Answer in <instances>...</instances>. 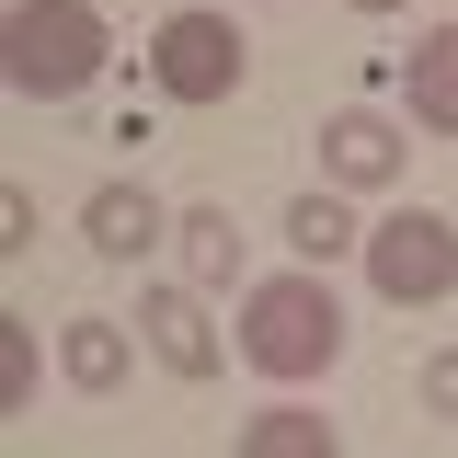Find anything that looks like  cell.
<instances>
[{
    "label": "cell",
    "instance_id": "cell-12",
    "mask_svg": "<svg viewBox=\"0 0 458 458\" xmlns=\"http://www.w3.org/2000/svg\"><path fill=\"white\" fill-rule=\"evenodd\" d=\"M286 241H298L310 264H333V252H367V229L344 218V195H333V183H310V195L286 207Z\"/></svg>",
    "mask_w": 458,
    "mask_h": 458
},
{
    "label": "cell",
    "instance_id": "cell-6",
    "mask_svg": "<svg viewBox=\"0 0 458 458\" xmlns=\"http://www.w3.org/2000/svg\"><path fill=\"white\" fill-rule=\"evenodd\" d=\"M138 344L161 355L172 378H195V390L229 367V333L207 321V286H138Z\"/></svg>",
    "mask_w": 458,
    "mask_h": 458
},
{
    "label": "cell",
    "instance_id": "cell-9",
    "mask_svg": "<svg viewBox=\"0 0 458 458\" xmlns=\"http://www.w3.org/2000/svg\"><path fill=\"white\" fill-rule=\"evenodd\" d=\"M401 104H412L424 138H458V23H436V35L401 47Z\"/></svg>",
    "mask_w": 458,
    "mask_h": 458
},
{
    "label": "cell",
    "instance_id": "cell-13",
    "mask_svg": "<svg viewBox=\"0 0 458 458\" xmlns=\"http://www.w3.org/2000/svg\"><path fill=\"white\" fill-rule=\"evenodd\" d=\"M35 378H47L35 321H12V310H0V412H35Z\"/></svg>",
    "mask_w": 458,
    "mask_h": 458
},
{
    "label": "cell",
    "instance_id": "cell-11",
    "mask_svg": "<svg viewBox=\"0 0 458 458\" xmlns=\"http://www.w3.org/2000/svg\"><path fill=\"white\" fill-rule=\"evenodd\" d=\"M172 252H183V286H241V218H229L218 195L207 207H172Z\"/></svg>",
    "mask_w": 458,
    "mask_h": 458
},
{
    "label": "cell",
    "instance_id": "cell-7",
    "mask_svg": "<svg viewBox=\"0 0 458 458\" xmlns=\"http://www.w3.org/2000/svg\"><path fill=\"white\" fill-rule=\"evenodd\" d=\"M81 241H92V264H149V252L172 241V207L149 195V183H126V172H114V183L81 195Z\"/></svg>",
    "mask_w": 458,
    "mask_h": 458
},
{
    "label": "cell",
    "instance_id": "cell-16",
    "mask_svg": "<svg viewBox=\"0 0 458 458\" xmlns=\"http://www.w3.org/2000/svg\"><path fill=\"white\" fill-rule=\"evenodd\" d=\"M344 12H412V0H344Z\"/></svg>",
    "mask_w": 458,
    "mask_h": 458
},
{
    "label": "cell",
    "instance_id": "cell-8",
    "mask_svg": "<svg viewBox=\"0 0 458 458\" xmlns=\"http://www.w3.org/2000/svg\"><path fill=\"white\" fill-rule=\"evenodd\" d=\"M57 378H69L81 401H126V378H138V333L104 321V310H81V321L57 333Z\"/></svg>",
    "mask_w": 458,
    "mask_h": 458
},
{
    "label": "cell",
    "instance_id": "cell-10",
    "mask_svg": "<svg viewBox=\"0 0 458 458\" xmlns=\"http://www.w3.org/2000/svg\"><path fill=\"white\" fill-rule=\"evenodd\" d=\"M229 458H344V436H333V412H310L298 390H276L264 412H241V447Z\"/></svg>",
    "mask_w": 458,
    "mask_h": 458
},
{
    "label": "cell",
    "instance_id": "cell-15",
    "mask_svg": "<svg viewBox=\"0 0 458 458\" xmlns=\"http://www.w3.org/2000/svg\"><path fill=\"white\" fill-rule=\"evenodd\" d=\"M0 252H35V195L0 183Z\"/></svg>",
    "mask_w": 458,
    "mask_h": 458
},
{
    "label": "cell",
    "instance_id": "cell-1",
    "mask_svg": "<svg viewBox=\"0 0 458 458\" xmlns=\"http://www.w3.org/2000/svg\"><path fill=\"white\" fill-rule=\"evenodd\" d=\"M241 367L276 378V390H310V378L344 367V298L321 286V264L241 286Z\"/></svg>",
    "mask_w": 458,
    "mask_h": 458
},
{
    "label": "cell",
    "instance_id": "cell-4",
    "mask_svg": "<svg viewBox=\"0 0 458 458\" xmlns=\"http://www.w3.org/2000/svg\"><path fill=\"white\" fill-rule=\"evenodd\" d=\"M367 286L390 298V310H436L458 286V218H436V207H390V218L367 229Z\"/></svg>",
    "mask_w": 458,
    "mask_h": 458
},
{
    "label": "cell",
    "instance_id": "cell-3",
    "mask_svg": "<svg viewBox=\"0 0 458 458\" xmlns=\"http://www.w3.org/2000/svg\"><path fill=\"white\" fill-rule=\"evenodd\" d=\"M149 81H161L172 104H229V92H241V81H252V47H241V23H229V12H207V0H195V12H161V35H149Z\"/></svg>",
    "mask_w": 458,
    "mask_h": 458
},
{
    "label": "cell",
    "instance_id": "cell-14",
    "mask_svg": "<svg viewBox=\"0 0 458 458\" xmlns=\"http://www.w3.org/2000/svg\"><path fill=\"white\" fill-rule=\"evenodd\" d=\"M424 412H436V424H458V344H436V355H424Z\"/></svg>",
    "mask_w": 458,
    "mask_h": 458
},
{
    "label": "cell",
    "instance_id": "cell-5",
    "mask_svg": "<svg viewBox=\"0 0 458 458\" xmlns=\"http://www.w3.org/2000/svg\"><path fill=\"white\" fill-rule=\"evenodd\" d=\"M401 172H412V126L401 114H378V104L321 114V183L333 195H390Z\"/></svg>",
    "mask_w": 458,
    "mask_h": 458
},
{
    "label": "cell",
    "instance_id": "cell-2",
    "mask_svg": "<svg viewBox=\"0 0 458 458\" xmlns=\"http://www.w3.org/2000/svg\"><path fill=\"white\" fill-rule=\"evenodd\" d=\"M104 57H114V35L92 0H12L0 12V69H12L23 104H81L104 81Z\"/></svg>",
    "mask_w": 458,
    "mask_h": 458
}]
</instances>
